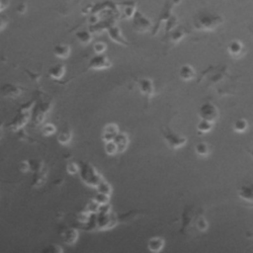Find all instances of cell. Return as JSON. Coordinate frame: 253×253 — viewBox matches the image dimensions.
Instances as JSON below:
<instances>
[{
    "label": "cell",
    "mask_w": 253,
    "mask_h": 253,
    "mask_svg": "<svg viewBox=\"0 0 253 253\" xmlns=\"http://www.w3.org/2000/svg\"><path fill=\"white\" fill-rule=\"evenodd\" d=\"M104 149L106 154L113 156L115 154H117L119 152L118 150V146L116 144V142L114 140H110V141H106L104 144Z\"/></svg>",
    "instance_id": "cell-26"
},
{
    "label": "cell",
    "mask_w": 253,
    "mask_h": 253,
    "mask_svg": "<svg viewBox=\"0 0 253 253\" xmlns=\"http://www.w3.org/2000/svg\"><path fill=\"white\" fill-rule=\"evenodd\" d=\"M65 70H66L65 65L61 64V63H58V64H54V65L50 66L47 70V74L50 78L59 80L64 76Z\"/></svg>",
    "instance_id": "cell-13"
},
{
    "label": "cell",
    "mask_w": 253,
    "mask_h": 253,
    "mask_svg": "<svg viewBox=\"0 0 253 253\" xmlns=\"http://www.w3.org/2000/svg\"><path fill=\"white\" fill-rule=\"evenodd\" d=\"M26 10H27V4L24 3V2H22L21 4H19V6H18L17 9H16L17 13L20 14V15H23V14L26 12Z\"/></svg>",
    "instance_id": "cell-36"
},
{
    "label": "cell",
    "mask_w": 253,
    "mask_h": 253,
    "mask_svg": "<svg viewBox=\"0 0 253 253\" xmlns=\"http://www.w3.org/2000/svg\"><path fill=\"white\" fill-rule=\"evenodd\" d=\"M76 39L82 43V44H88L91 42L92 39H93V35L90 31L88 30H82V31H78L76 33Z\"/></svg>",
    "instance_id": "cell-21"
},
{
    "label": "cell",
    "mask_w": 253,
    "mask_h": 253,
    "mask_svg": "<svg viewBox=\"0 0 253 253\" xmlns=\"http://www.w3.org/2000/svg\"><path fill=\"white\" fill-rule=\"evenodd\" d=\"M30 161V165H31V170L36 173V172H40L42 170L43 168V161L40 160V159H33V160H29Z\"/></svg>",
    "instance_id": "cell-30"
},
{
    "label": "cell",
    "mask_w": 253,
    "mask_h": 253,
    "mask_svg": "<svg viewBox=\"0 0 253 253\" xmlns=\"http://www.w3.org/2000/svg\"><path fill=\"white\" fill-rule=\"evenodd\" d=\"M181 2V0H167L162 9H161V12L159 14V17H158V20L156 22V24H154L153 26V29H152V36H155L160 28V26L162 24H165L172 16V12H173V8H175L179 3Z\"/></svg>",
    "instance_id": "cell-2"
},
{
    "label": "cell",
    "mask_w": 253,
    "mask_h": 253,
    "mask_svg": "<svg viewBox=\"0 0 253 253\" xmlns=\"http://www.w3.org/2000/svg\"><path fill=\"white\" fill-rule=\"evenodd\" d=\"M114 141L116 142V144H117V146H118L119 152H124V151L126 149V147H127V144H128L129 139H128V136H127L126 133H125V132H119V133L117 134V136L115 137Z\"/></svg>",
    "instance_id": "cell-19"
},
{
    "label": "cell",
    "mask_w": 253,
    "mask_h": 253,
    "mask_svg": "<svg viewBox=\"0 0 253 253\" xmlns=\"http://www.w3.org/2000/svg\"><path fill=\"white\" fill-rule=\"evenodd\" d=\"M168 39L171 42L173 43H177L180 41H182L186 36H187V32L184 28L182 27H176L175 29H173L171 32H169L167 34Z\"/></svg>",
    "instance_id": "cell-16"
},
{
    "label": "cell",
    "mask_w": 253,
    "mask_h": 253,
    "mask_svg": "<svg viewBox=\"0 0 253 253\" xmlns=\"http://www.w3.org/2000/svg\"><path fill=\"white\" fill-rule=\"evenodd\" d=\"M165 241L162 237L154 236L148 239L147 241V249L150 252H160L164 248Z\"/></svg>",
    "instance_id": "cell-14"
},
{
    "label": "cell",
    "mask_w": 253,
    "mask_h": 253,
    "mask_svg": "<svg viewBox=\"0 0 253 253\" xmlns=\"http://www.w3.org/2000/svg\"><path fill=\"white\" fill-rule=\"evenodd\" d=\"M72 139V132L69 128H65L59 132L57 135V141L60 144H67Z\"/></svg>",
    "instance_id": "cell-24"
},
{
    "label": "cell",
    "mask_w": 253,
    "mask_h": 253,
    "mask_svg": "<svg viewBox=\"0 0 253 253\" xmlns=\"http://www.w3.org/2000/svg\"><path fill=\"white\" fill-rule=\"evenodd\" d=\"M107 49V44L103 42H95L94 46H93V50L96 54H102L105 52V50Z\"/></svg>",
    "instance_id": "cell-32"
},
{
    "label": "cell",
    "mask_w": 253,
    "mask_h": 253,
    "mask_svg": "<svg viewBox=\"0 0 253 253\" xmlns=\"http://www.w3.org/2000/svg\"><path fill=\"white\" fill-rule=\"evenodd\" d=\"M96 190L99 193H104V194H107V195H111L112 194V187H111V185L108 182L104 181V180L101 181L98 184V186L96 187Z\"/></svg>",
    "instance_id": "cell-28"
},
{
    "label": "cell",
    "mask_w": 253,
    "mask_h": 253,
    "mask_svg": "<svg viewBox=\"0 0 253 253\" xmlns=\"http://www.w3.org/2000/svg\"><path fill=\"white\" fill-rule=\"evenodd\" d=\"M179 76L183 81H191L196 77V71L190 64H184L180 67Z\"/></svg>",
    "instance_id": "cell-15"
},
{
    "label": "cell",
    "mask_w": 253,
    "mask_h": 253,
    "mask_svg": "<svg viewBox=\"0 0 253 253\" xmlns=\"http://www.w3.org/2000/svg\"><path fill=\"white\" fill-rule=\"evenodd\" d=\"M108 34H109V37L116 42L118 43H121V44H125L126 45L127 42H126L125 38L123 37L122 33H121V30L118 26L116 25H112L110 27H108Z\"/></svg>",
    "instance_id": "cell-12"
},
{
    "label": "cell",
    "mask_w": 253,
    "mask_h": 253,
    "mask_svg": "<svg viewBox=\"0 0 253 253\" xmlns=\"http://www.w3.org/2000/svg\"><path fill=\"white\" fill-rule=\"evenodd\" d=\"M198 116L200 117L201 120H206V121L214 123L218 119L219 112L217 107L214 104L207 102L201 105V107L199 108Z\"/></svg>",
    "instance_id": "cell-5"
},
{
    "label": "cell",
    "mask_w": 253,
    "mask_h": 253,
    "mask_svg": "<svg viewBox=\"0 0 253 253\" xmlns=\"http://www.w3.org/2000/svg\"><path fill=\"white\" fill-rule=\"evenodd\" d=\"M113 65L112 61L109 59V57L102 53V54H96L94 55L88 62L87 69L92 70H102V69H108Z\"/></svg>",
    "instance_id": "cell-6"
},
{
    "label": "cell",
    "mask_w": 253,
    "mask_h": 253,
    "mask_svg": "<svg viewBox=\"0 0 253 253\" xmlns=\"http://www.w3.org/2000/svg\"><path fill=\"white\" fill-rule=\"evenodd\" d=\"M140 93L147 99V101L155 94V88L153 81L149 78H142L137 80Z\"/></svg>",
    "instance_id": "cell-10"
},
{
    "label": "cell",
    "mask_w": 253,
    "mask_h": 253,
    "mask_svg": "<svg viewBox=\"0 0 253 253\" xmlns=\"http://www.w3.org/2000/svg\"><path fill=\"white\" fill-rule=\"evenodd\" d=\"M22 92V89L19 86L13 84H5L2 87V94L4 97L8 98H16Z\"/></svg>",
    "instance_id": "cell-18"
},
{
    "label": "cell",
    "mask_w": 253,
    "mask_h": 253,
    "mask_svg": "<svg viewBox=\"0 0 253 253\" xmlns=\"http://www.w3.org/2000/svg\"><path fill=\"white\" fill-rule=\"evenodd\" d=\"M79 166L75 162H68L66 165V171L70 175H75L79 172Z\"/></svg>",
    "instance_id": "cell-34"
},
{
    "label": "cell",
    "mask_w": 253,
    "mask_h": 253,
    "mask_svg": "<svg viewBox=\"0 0 253 253\" xmlns=\"http://www.w3.org/2000/svg\"><path fill=\"white\" fill-rule=\"evenodd\" d=\"M56 128L52 124H45L42 127V133L43 135H52L55 132Z\"/></svg>",
    "instance_id": "cell-31"
},
{
    "label": "cell",
    "mask_w": 253,
    "mask_h": 253,
    "mask_svg": "<svg viewBox=\"0 0 253 253\" xmlns=\"http://www.w3.org/2000/svg\"><path fill=\"white\" fill-rule=\"evenodd\" d=\"M233 130L235 132H238V133H242V132H245L248 128V122L243 119V118H240V119H237L236 121H234L233 123Z\"/></svg>",
    "instance_id": "cell-22"
},
{
    "label": "cell",
    "mask_w": 253,
    "mask_h": 253,
    "mask_svg": "<svg viewBox=\"0 0 253 253\" xmlns=\"http://www.w3.org/2000/svg\"><path fill=\"white\" fill-rule=\"evenodd\" d=\"M195 151L198 155H200L202 157H206L210 153V147H209L208 143H206V142H199L195 146Z\"/></svg>",
    "instance_id": "cell-25"
},
{
    "label": "cell",
    "mask_w": 253,
    "mask_h": 253,
    "mask_svg": "<svg viewBox=\"0 0 253 253\" xmlns=\"http://www.w3.org/2000/svg\"><path fill=\"white\" fill-rule=\"evenodd\" d=\"M161 133H162V136H163L165 142L167 143V145L172 149L180 148V147L184 146L187 142L186 136L176 133L175 131L170 129L168 126L161 129Z\"/></svg>",
    "instance_id": "cell-3"
},
{
    "label": "cell",
    "mask_w": 253,
    "mask_h": 253,
    "mask_svg": "<svg viewBox=\"0 0 253 253\" xmlns=\"http://www.w3.org/2000/svg\"><path fill=\"white\" fill-rule=\"evenodd\" d=\"M196 226L197 228L200 230V231H206L209 227V224H208V221L205 217L203 216H200L197 220V223H196Z\"/></svg>",
    "instance_id": "cell-33"
},
{
    "label": "cell",
    "mask_w": 253,
    "mask_h": 253,
    "mask_svg": "<svg viewBox=\"0 0 253 253\" xmlns=\"http://www.w3.org/2000/svg\"><path fill=\"white\" fill-rule=\"evenodd\" d=\"M94 201L100 205V206H104V205H108L109 201H110V195L104 194V193H97V195L94 197Z\"/></svg>",
    "instance_id": "cell-29"
},
{
    "label": "cell",
    "mask_w": 253,
    "mask_h": 253,
    "mask_svg": "<svg viewBox=\"0 0 253 253\" xmlns=\"http://www.w3.org/2000/svg\"><path fill=\"white\" fill-rule=\"evenodd\" d=\"M81 177L83 179V181L90 185V186H94L97 187L98 184L103 181V178L96 172V170L90 166L87 165V167H83L82 168V172H81Z\"/></svg>",
    "instance_id": "cell-7"
},
{
    "label": "cell",
    "mask_w": 253,
    "mask_h": 253,
    "mask_svg": "<svg viewBox=\"0 0 253 253\" xmlns=\"http://www.w3.org/2000/svg\"><path fill=\"white\" fill-rule=\"evenodd\" d=\"M238 198L249 207H253V182L242 184L237 190Z\"/></svg>",
    "instance_id": "cell-8"
},
{
    "label": "cell",
    "mask_w": 253,
    "mask_h": 253,
    "mask_svg": "<svg viewBox=\"0 0 253 253\" xmlns=\"http://www.w3.org/2000/svg\"><path fill=\"white\" fill-rule=\"evenodd\" d=\"M249 29H250V31H251V34L253 35V25H252V26H250V28H249Z\"/></svg>",
    "instance_id": "cell-39"
},
{
    "label": "cell",
    "mask_w": 253,
    "mask_h": 253,
    "mask_svg": "<svg viewBox=\"0 0 253 253\" xmlns=\"http://www.w3.org/2000/svg\"><path fill=\"white\" fill-rule=\"evenodd\" d=\"M119 132V126L116 124H108L103 128L102 139L104 140V142L114 140Z\"/></svg>",
    "instance_id": "cell-11"
},
{
    "label": "cell",
    "mask_w": 253,
    "mask_h": 253,
    "mask_svg": "<svg viewBox=\"0 0 253 253\" xmlns=\"http://www.w3.org/2000/svg\"><path fill=\"white\" fill-rule=\"evenodd\" d=\"M246 152L249 154V156L253 159V148H248L246 149Z\"/></svg>",
    "instance_id": "cell-38"
},
{
    "label": "cell",
    "mask_w": 253,
    "mask_h": 253,
    "mask_svg": "<svg viewBox=\"0 0 253 253\" xmlns=\"http://www.w3.org/2000/svg\"><path fill=\"white\" fill-rule=\"evenodd\" d=\"M212 126L213 123L206 120H201L197 125V130L199 133H207L212 129Z\"/></svg>",
    "instance_id": "cell-23"
},
{
    "label": "cell",
    "mask_w": 253,
    "mask_h": 253,
    "mask_svg": "<svg viewBox=\"0 0 253 253\" xmlns=\"http://www.w3.org/2000/svg\"><path fill=\"white\" fill-rule=\"evenodd\" d=\"M71 47L66 43H58L53 47V54L61 59H65L70 55Z\"/></svg>",
    "instance_id": "cell-17"
},
{
    "label": "cell",
    "mask_w": 253,
    "mask_h": 253,
    "mask_svg": "<svg viewBox=\"0 0 253 253\" xmlns=\"http://www.w3.org/2000/svg\"><path fill=\"white\" fill-rule=\"evenodd\" d=\"M152 22L140 11L136 10L132 17V29L135 30L137 33H145L151 29H153Z\"/></svg>",
    "instance_id": "cell-4"
},
{
    "label": "cell",
    "mask_w": 253,
    "mask_h": 253,
    "mask_svg": "<svg viewBox=\"0 0 253 253\" xmlns=\"http://www.w3.org/2000/svg\"><path fill=\"white\" fill-rule=\"evenodd\" d=\"M7 24H8V20L5 21V17L2 16L1 17V30H4V28L7 26Z\"/></svg>",
    "instance_id": "cell-37"
},
{
    "label": "cell",
    "mask_w": 253,
    "mask_h": 253,
    "mask_svg": "<svg viewBox=\"0 0 253 253\" xmlns=\"http://www.w3.org/2000/svg\"><path fill=\"white\" fill-rule=\"evenodd\" d=\"M227 52L232 58L238 59V58H241L246 53V48L241 41L232 40L227 44Z\"/></svg>",
    "instance_id": "cell-9"
},
{
    "label": "cell",
    "mask_w": 253,
    "mask_h": 253,
    "mask_svg": "<svg viewBox=\"0 0 253 253\" xmlns=\"http://www.w3.org/2000/svg\"><path fill=\"white\" fill-rule=\"evenodd\" d=\"M19 170L22 173H27L31 170V165H30V161L29 160H23L19 163Z\"/></svg>",
    "instance_id": "cell-35"
},
{
    "label": "cell",
    "mask_w": 253,
    "mask_h": 253,
    "mask_svg": "<svg viewBox=\"0 0 253 253\" xmlns=\"http://www.w3.org/2000/svg\"><path fill=\"white\" fill-rule=\"evenodd\" d=\"M62 238L64 243L68 244V245H72L77 241L78 238V231L75 228H69L66 229L63 233H62Z\"/></svg>",
    "instance_id": "cell-20"
},
{
    "label": "cell",
    "mask_w": 253,
    "mask_h": 253,
    "mask_svg": "<svg viewBox=\"0 0 253 253\" xmlns=\"http://www.w3.org/2000/svg\"><path fill=\"white\" fill-rule=\"evenodd\" d=\"M224 22L222 16L210 11L199 13L193 22L194 28L202 32H213L219 28Z\"/></svg>",
    "instance_id": "cell-1"
},
{
    "label": "cell",
    "mask_w": 253,
    "mask_h": 253,
    "mask_svg": "<svg viewBox=\"0 0 253 253\" xmlns=\"http://www.w3.org/2000/svg\"><path fill=\"white\" fill-rule=\"evenodd\" d=\"M45 177H46L45 173H42V171L36 172L35 175H34V179H33V184H32V186H33V187H37V186L42 185V184L44 183V181H45Z\"/></svg>",
    "instance_id": "cell-27"
}]
</instances>
